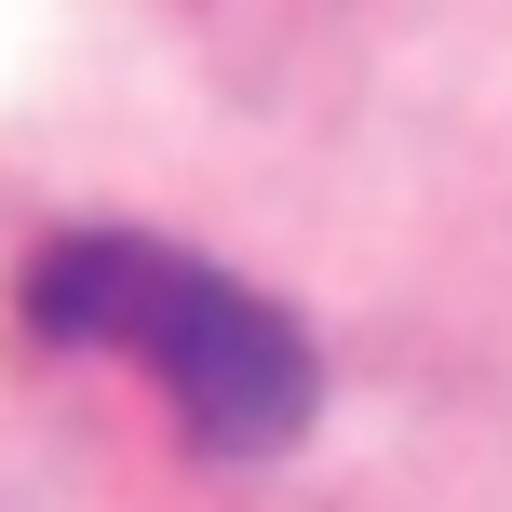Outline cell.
Masks as SVG:
<instances>
[{"label":"cell","mask_w":512,"mask_h":512,"mask_svg":"<svg viewBox=\"0 0 512 512\" xmlns=\"http://www.w3.org/2000/svg\"><path fill=\"white\" fill-rule=\"evenodd\" d=\"M27 337H68V351H122L149 364V391L176 405V432L203 445V459H283V445L310 432V405H324V364H310L297 310H270L256 283L203 270L189 243H149V230H68L27 256L14 283Z\"/></svg>","instance_id":"obj_1"}]
</instances>
